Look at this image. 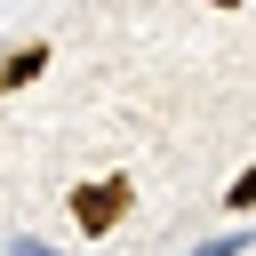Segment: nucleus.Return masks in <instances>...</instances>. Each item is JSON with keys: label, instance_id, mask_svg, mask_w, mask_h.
Here are the masks:
<instances>
[{"label": "nucleus", "instance_id": "nucleus-4", "mask_svg": "<svg viewBox=\"0 0 256 256\" xmlns=\"http://www.w3.org/2000/svg\"><path fill=\"white\" fill-rule=\"evenodd\" d=\"M216 8H240V0H216Z\"/></svg>", "mask_w": 256, "mask_h": 256}, {"label": "nucleus", "instance_id": "nucleus-3", "mask_svg": "<svg viewBox=\"0 0 256 256\" xmlns=\"http://www.w3.org/2000/svg\"><path fill=\"white\" fill-rule=\"evenodd\" d=\"M224 208H256V168H240V176L224 184Z\"/></svg>", "mask_w": 256, "mask_h": 256}, {"label": "nucleus", "instance_id": "nucleus-2", "mask_svg": "<svg viewBox=\"0 0 256 256\" xmlns=\"http://www.w3.org/2000/svg\"><path fill=\"white\" fill-rule=\"evenodd\" d=\"M40 72H48V48H40V40H24V48H16L8 64H0V96H16V88H32Z\"/></svg>", "mask_w": 256, "mask_h": 256}, {"label": "nucleus", "instance_id": "nucleus-1", "mask_svg": "<svg viewBox=\"0 0 256 256\" xmlns=\"http://www.w3.org/2000/svg\"><path fill=\"white\" fill-rule=\"evenodd\" d=\"M120 216H128V184H120V176H96V184H80V192H72V224H80L88 240H96V232H112Z\"/></svg>", "mask_w": 256, "mask_h": 256}]
</instances>
